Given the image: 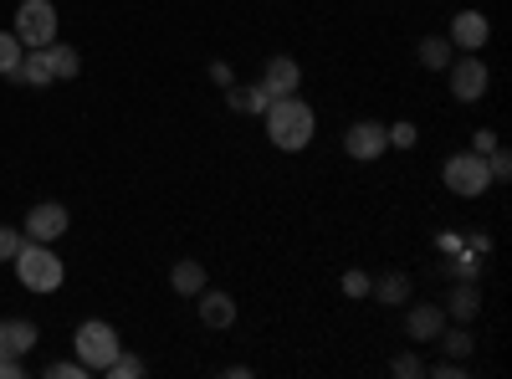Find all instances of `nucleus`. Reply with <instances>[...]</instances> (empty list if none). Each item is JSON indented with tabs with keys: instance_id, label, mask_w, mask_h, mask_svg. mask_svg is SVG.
I'll use <instances>...</instances> for the list:
<instances>
[{
	"instance_id": "1",
	"label": "nucleus",
	"mask_w": 512,
	"mask_h": 379,
	"mask_svg": "<svg viewBox=\"0 0 512 379\" xmlns=\"http://www.w3.org/2000/svg\"><path fill=\"white\" fill-rule=\"evenodd\" d=\"M262 123H267V139H272V149H282V154H303L308 144H313V134H318V113H313V103L308 98H272L267 103V113H262Z\"/></svg>"
},
{
	"instance_id": "2",
	"label": "nucleus",
	"mask_w": 512,
	"mask_h": 379,
	"mask_svg": "<svg viewBox=\"0 0 512 379\" xmlns=\"http://www.w3.org/2000/svg\"><path fill=\"white\" fill-rule=\"evenodd\" d=\"M11 267H16V277H21L26 292H57V287L67 282V262L57 257L47 241H21V251H16Z\"/></svg>"
},
{
	"instance_id": "3",
	"label": "nucleus",
	"mask_w": 512,
	"mask_h": 379,
	"mask_svg": "<svg viewBox=\"0 0 512 379\" xmlns=\"http://www.w3.org/2000/svg\"><path fill=\"white\" fill-rule=\"evenodd\" d=\"M441 185L456 195V200H482L492 190V175H487V154L477 149H461L441 164Z\"/></svg>"
},
{
	"instance_id": "4",
	"label": "nucleus",
	"mask_w": 512,
	"mask_h": 379,
	"mask_svg": "<svg viewBox=\"0 0 512 379\" xmlns=\"http://www.w3.org/2000/svg\"><path fill=\"white\" fill-rule=\"evenodd\" d=\"M118 349H123L118 344V328L108 318H88V323H77V333H72V359L88 364V374H103Z\"/></svg>"
},
{
	"instance_id": "5",
	"label": "nucleus",
	"mask_w": 512,
	"mask_h": 379,
	"mask_svg": "<svg viewBox=\"0 0 512 379\" xmlns=\"http://www.w3.org/2000/svg\"><path fill=\"white\" fill-rule=\"evenodd\" d=\"M446 82H451V98L456 103H482L487 88H492V67H487L482 52H461V57H451Z\"/></svg>"
},
{
	"instance_id": "6",
	"label": "nucleus",
	"mask_w": 512,
	"mask_h": 379,
	"mask_svg": "<svg viewBox=\"0 0 512 379\" xmlns=\"http://www.w3.org/2000/svg\"><path fill=\"white\" fill-rule=\"evenodd\" d=\"M11 31H16V41L26 52L47 47V41H57V6H52V0H21Z\"/></svg>"
},
{
	"instance_id": "7",
	"label": "nucleus",
	"mask_w": 512,
	"mask_h": 379,
	"mask_svg": "<svg viewBox=\"0 0 512 379\" xmlns=\"http://www.w3.org/2000/svg\"><path fill=\"white\" fill-rule=\"evenodd\" d=\"M67 226H72L67 205H62V200H41V205L26 210V226H21V231H26V241H47V246H52V241L67 236Z\"/></svg>"
},
{
	"instance_id": "8",
	"label": "nucleus",
	"mask_w": 512,
	"mask_h": 379,
	"mask_svg": "<svg viewBox=\"0 0 512 379\" xmlns=\"http://www.w3.org/2000/svg\"><path fill=\"white\" fill-rule=\"evenodd\" d=\"M384 149H390V134H384V123L379 118H359L344 129V154L359 159V164H374Z\"/></svg>"
},
{
	"instance_id": "9",
	"label": "nucleus",
	"mask_w": 512,
	"mask_h": 379,
	"mask_svg": "<svg viewBox=\"0 0 512 379\" xmlns=\"http://www.w3.org/2000/svg\"><path fill=\"white\" fill-rule=\"evenodd\" d=\"M446 41H451L456 52H487V41H492V21H487L482 11H456V16H451Z\"/></svg>"
},
{
	"instance_id": "10",
	"label": "nucleus",
	"mask_w": 512,
	"mask_h": 379,
	"mask_svg": "<svg viewBox=\"0 0 512 379\" xmlns=\"http://www.w3.org/2000/svg\"><path fill=\"white\" fill-rule=\"evenodd\" d=\"M256 82L267 88V98H292L297 88H303V62L277 52V57H267V67H262V77H256Z\"/></svg>"
},
{
	"instance_id": "11",
	"label": "nucleus",
	"mask_w": 512,
	"mask_h": 379,
	"mask_svg": "<svg viewBox=\"0 0 512 379\" xmlns=\"http://www.w3.org/2000/svg\"><path fill=\"white\" fill-rule=\"evenodd\" d=\"M441 308H446V323H477L482 318V282H451Z\"/></svg>"
},
{
	"instance_id": "12",
	"label": "nucleus",
	"mask_w": 512,
	"mask_h": 379,
	"mask_svg": "<svg viewBox=\"0 0 512 379\" xmlns=\"http://www.w3.org/2000/svg\"><path fill=\"white\" fill-rule=\"evenodd\" d=\"M190 303H195L200 323H205V328H216V333L236 323V298H231V292H221V287H205V292H195Z\"/></svg>"
},
{
	"instance_id": "13",
	"label": "nucleus",
	"mask_w": 512,
	"mask_h": 379,
	"mask_svg": "<svg viewBox=\"0 0 512 379\" xmlns=\"http://www.w3.org/2000/svg\"><path fill=\"white\" fill-rule=\"evenodd\" d=\"M446 328V308L441 303H415L405 313V333H410V344H436V333Z\"/></svg>"
},
{
	"instance_id": "14",
	"label": "nucleus",
	"mask_w": 512,
	"mask_h": 379,
	"mask_svg": "<svg viewBox=\"0 0 512 379\" xmlns=\"http://www.w3.org/2000/svg\"><path fill=\"white\" fill-rule=\"evenodd\" d=\"M36 344H41V333H36V323H31V318H0V354L26 359Z\"/></svg>"
},
{
	"instance_id": "15",
	"label": "nucleus",
	"mask_w": 512,
	"mask_h": 379,
	"mask_svg": "<svg viewBox=\"0 0 512 379\" xmlns=\"http://www.w3.org/2000/svg\"><path fill=\"white\" fill-rule=\"evenodd\" d=\"M267 103H272V98H267L262 82H231V88H226V108L241 113V118H262Z\"/></svg>"
},
{
	"instance_id": "16",
	"label": "nucleus",
	"mask_w": 512,
	"mask_h": 379,
	"mask_svg": "<svg viewBox=\"0 0 512 379\" xmlns=\"http://www.w3.org/2000/svg\"><path fill=\"white\" fill-rule=\"evenodd\" d=\"M436 344H441V359H472L477 354V333H472V323H446L441 333H436Z\"/></svg>"
},
{
	"instance_id": "17",
	"label": "nucleus",
	"mask_w": 512,
	"mask_h": 379,
	"mask_svg": "<svg viewBox=\"0 0 512 379\" xmlns=\"http://www.w3.org/2000/svg\"><path fill=\"white\" fill-rule=\"evenodd\" d=\"M441 272H446L451 282H482L487 262H482V251H472V246H456V251H446Z\"/></svg>"
},
{
	"instance_id": "18",
	"label": "nucleus",
	"mask_w": 512,
	"mask_h": 379,
	"mask_svg": "<svg viewBox=\"0 0 512 379\" xmlns=\"http://www.w3.org/2000/svg\"><path fill=\"white\" fill-rule=\"evenodd\" d=\"M36 52H41V62H47L52 82H67V77L82 72V57H77V47H67V41H47V47H36Z\"/></svg>"
},
{
	"instance_id": "19",
	"label": "nucleus",
	"mask_w": 512,
	"mask_h": 379,
	"mask_svg": "<svg viewBox=\"0 0 512 379\" xmlns=\"http://www.w3.org/2000/svg\"><path fill=\"white\" fill-rule=\"evenodd\" d=\"M369 298H374V303H384V308H400V303H410V277H405V272L369 277Z\"/></svg>"
},
{
	"instance_id": "20",
	"label": "nucleus",
	"mask_w": 512,
	"mask_h": 379,
	"mask_svg": "<svg viewBox=\"0 0 512 379\" xmlns=\"http://www.w3.org/2000/svg\"><path fill=\"white\" fill-rule=\"evenodd\" d=\"M169 287H175L180 298H195V292H205V287H210V272H205V262H195V257L175 262V272H169Z\"/></svg>"
},
{
	"instance_id": "21",
	"label": "nucleus",
	"mask_w": 512,
	"mask_h": 379,
	"mask_svg": "<svg viewBox=\"0 0 512 379\" xmlns=\"http://www.w3.org/2000/svg\"><path fill=\"white\" fill-rule=\"evenodd\" d=\"M415 57H420V67L425 72H446L451 67V57H456V47H451V41L446 36H420V47H415Z\"/></svg>"
},
{
	"instance_id": "22",
	"label": "nucleus",
	"mask_w": 512,
	"mask_h": 379,
	"mask_svg": "<svg viewBox=\"0 0 512 379\" xmlns=\"http://www.w3.org/2000/svg\"><path fill=\"white\" fill-rule=\"evenodd\" d=\"M11 82H31V88H47V82H52V72H47V62H41V52H26V57L16 62Z\"/></svg>"
},
{
	"instance_id": "23",
	"label": "nucleus",
	"mask_w": 512,
	"mask_h": 379,
	"mask_svg": "<svg viewBox=\"0 0 512 379\" xmlns=\"http://www.w3.org/2000/svg\"><path fill=\"white\" fill-rule=\"evenodd\" d=\"M144 369H149V364H144L139 354H123V349H118L113 364H108L103 374H108V379H144Z\"/></svg>"
},
{
	"instance_id": "24",
	"label": "nucleus",
	"mask_w": 512,
	"mask_h": 379,
	"mask_svg": "<svg viewBox=\"0 0 512 379\" xmlns=\"http://www.w3.org/2000/svg\"><path fill=\"white\" fill-rule=\"evenodd\" d=\"M21 57H26V47L16 41V31H0V77H11Z\"/></svg>"
},
{
	"instance_id": "25",
	"label": "nucleus",
	"mask_w": 512,
	"mask_h": 379,
	"mask_svg": "<svg viewBox=\"0 0 512 379\" xmlns=\"http://www.w3.org/2000/svg\"><path fill=\"white\" fill-rule=\"evenodd\" d=\"M384 134H390V149H415L420 144V129L410 118H400V123H384Z\"/></svg>"
},
{
	"instance_id": "26",
	"label": "nucleus",
	"mask_w": 512,
	"mask_h": 379,
	"mask_svg": "<svg viewBox=\"0 0 512 379\" xmlns=\"http://www.w3.org/2000/svg\"><path fill=\"white\" fill-rule=\"evenodd\" d=\"M487 175H492V185H507V180H512V154H507L502 144L487 154Z\"/></svg>"
},
{
	"instance_id": "27",
	"label": "nucleus",
	"mask_w": 512,
	"mask_h": 379,
	"mask_svg": "<svg viewBox=\"0 0 512 379\" xmlns=\"http://www.w3.org/2000/svg\"><path fill=\"white\" fill-rule=\"evenodd\" d=\"M390 374H400V379H420V374H425V364H420V354H410V349H405V354H395V359H390Z\"/></svg>"
},
{
	"instance_id": "28",
	"label": "nucleus",
	"mask_w": 512,
	"mask_h": 379,
	"mask_svg": "<svg viewBox=\"0 0 512 379\" xmlns=\"http://www.w3.org/2000/svg\"><path fill=\"white\" fill-rule=\"evenodd\" d=\"M21 241H26V231H16V226H0V262H16Z\"/></svg>"
},
{
	"instance_id": "29",
	"label": "nucleus",
	"mask_w": 512,
	"mask_h": 379,
	"mask_svg": "<svg viewBox=\"0 0 512 379\" xmlns=\"http://www.w3.org/2000/svg\"><path fill=\"white\" fill-rule=\"evenodd\" d=\"M47 374L52 379H82V374H88V364H82V359H57V364H47Z\"/></svg>"
},
{
	"instance_id": "30",
	"label": "nucleus",
	"mask_w": 512,
	"mask_h": 379,
	"mask_svg": "<svg viewBox=\"0 0 512 379\" xmlns=\"http://www.w3.org/2000/svg\"><path fill=\"white\" fill-rule=\"evenodd\" d=\"M425 374H436V379H461L466 364H461V359H436V364H425Z\"/></svg>"
},
{
	"instance_id": "31",
	"label": "nucleus",
	"mask_w": 512,
	"mask_h": 379,
	"mask_svg": "<svg viewBox=\"0 0 512 379\" xmlns=\"http://www.w3.org/2000/svg\"><path fill=\"white\" fill-rule=\"evenodd\" d=\"M344 292L349 298H369V272H344Z\"/></svg>"
},
{
	"instance_id": "32",
	"label": "nucleus",
	"mask_w": 512,
	"mask_h": 379,
	"mask_svg": "<svg viewBox=\"0 0 512 379\" xmlns=\"http://www.w3.org/2000/svg\"><path fill=\"white\" fill-rule=\"evenodd\" d=\"M0 379H26V359H16V354H0Z\"/></svg>"
},
{
	"instance_id": "33",
	"label": "nucleus",
	"mask_w": 512,
	"mask_h": 379,
	"mask_svg": "<svg viewBox=\"0 0 512 379\" xmlns=\"http://www.w3.org/2000/svg\"><path fill=\"white\" fill-rule=\"evenodd\" d=\"M210 82H216V88L226 93L231 82H236V77H231V62H210Z\"/></svg>"
},
{
	"instance_id": "34",
	"label": "nucleus",
	"mask_w": 512,
	"mask_h": 379,
	"mask_svg": "<svg viewBox=\"0 0 512 379\" xmlns=\"http://www.w3.org/2000/svg\"><path fill=\"white\" fill-rule=\"evenodd\" d=\"M472 149H477V154H492V149H497V134H492V129H477V134H472Z\"/></svg>"
},
{
	"instance_id": "35",
	"label": "nucleus",
	"mask_w": 512,
	"mask_h": 379,
	"mask_svg": "<svg viewBox=\"0 0 512 379\" xmlns=\"http://www.w3.org/2000/svg\"><path fill=\"white\" fill-rule=\"evenodd\" d=\"M436 246H441V257H446V251L466 246V236H461V231H441V236H436Z\"/></svg>"
},
{
	"instance_id": "36",
	"label": "nucleus",
	"mask_w": 512,
	"mask_h": 379,
	"mask_svg": "<svg viewBox=\"0 0 512 379\" xmlns=\"http://www.w3.org/2000/svg\"><path fill=\"white\" fill-rule=\"evenodd\" d=\"M466 246H472V251H482V257H487V251H492V236H487V231H466Z\"/></svg>"
}]
</instances>
